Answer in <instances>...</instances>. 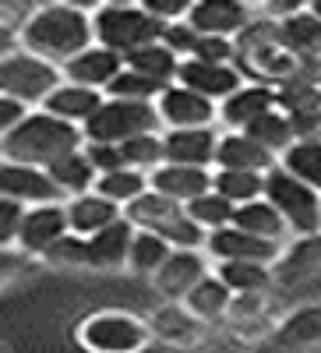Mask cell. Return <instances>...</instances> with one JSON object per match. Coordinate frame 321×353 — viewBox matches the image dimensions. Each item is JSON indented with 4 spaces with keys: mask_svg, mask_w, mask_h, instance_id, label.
Returning <instances> with one entry per match:
<instances>
[{
    "mask_svg": "<svg viewBox=\"0 0 321 353\" xmlns=\"http://www.w3.org/2000/svg\"><path fill=\"white\" fill-rule=\"evenodd\" d=\"M276 353H304L321 346V304H300L282 314L279 329L269 343Z\"/></svg>",
    "mask_w": 321,
    "mask_h": 353,
    "instance_id": "d6986e66",
    "label": "cell"
},
{
    "mask_svg": "<svg viewBox=\"0 0 321 353\" xmlns=\"http://www.w3.org/2000/svg\"><path fill=\"white\" fill-rule=\"evenodd\" d=\"M279 156H272L265 145H258L247 131H222L216 170H247V173H272Z\"/></svg>",
    "mask_w": 321,
    "mask_h": 353,
    "instance_id": "7402d4cb",
    "label": "cell"
},
{
    "mask_svg": "<svg viewBox=\"0 0 321 353\" xmlns=\"http://www.w3.org/2000/svg\"><path fill=\"white\" fill-rule=\"evenodd\" d=\"M279 106V92L276 85L265 81H247L244 88H237L222 106H219V131H247L258 117H265Z\"/></svg>",
    "mask_w": 321,
    "mask_h": 353,
    "instance_id": "2e32d148",
    "label": "cell"
},
{
    "mask_svg": "<svg viewBox=\"0 0 321 353\" xmlns=\"http://www.w3.org/2000/svg\"><path fill=\"white\" fill-rule=\"evenodd\" d=\"M173 258V248L152 230H138L134 233V244H131V261L127 269L141 279H156L163 272V265Z\"/></svg>",
    "mask_w": 321,
    "mask_h": 353,
    "instance_id": "836d02e7",
    "label": "cell"
},
{
    "mask_svg": "<svg viewBox=\"0 0 321 353\" xmlns=\"http://www.w3.org/2000/svg\"><path fill=\"white\" fill-rule=\"evenodd\" d=\"M191 61H205V64H237V39H222V36H201L194 46Z\"/></svg>",
    "mask_w": 321,
    "mask_h": 353,
    "instance_id": "f6af8a7d",
    "label": "cell"
},
{
    "mask_svg": "<svg viewBox=\"0 0 321 353\" xmlns=\"http://www.w3.org/2000/svg\"><path fill=\"white\" fill-rule=\"evenodd\" d=\"M96 8L85 4H36V11L28 14V21L21 25V46L28 53L43 57V61L64 68L74 57H81L89 46H96V21H92Z\"/></svg>",
    "mask_w": 321,
    "mask_h": 353,
    "instance_id": "6da1fadb",
    "label": "cell"
},
{
    "mask_svg": "<svg viewBox=\"0 0 321 353\" xmlns=\"http://www.w3.org/2000/svg\"><path fill=\"white\" fill-rule=\"evenodd\" d=\"M177 85H187V88H194L198 96H205V99H212L216 106H222L233 92H237V88H244V85H247V78H244V71H240L237 64L184 61Z\"/></svg>",
    "mask_w": 321,
    "mask_h": 353,
    "instance_id": "ac0fdd59",
    "label": "cell"
},
{
    "mask_svg": "<svg viewBox=\"0 0 321 353\" xmlns=\"http://www.w3.org/2000/svg\"><path fill=\"white\" fill-rule=\"evenodd\" d=\"M198 353H205V350H198Z\"/></svg>",
    "mask_w": 321,
    "mask_h": 353,
    "instance_id": "816d5d0a",
    "label": "cell"
},
{
    "mask_svg": "<svg viewBox=\"0 0 321 353\" xmlns=\"http://www.w3.org/2000/svg\"><path fill=\"white\" fill-rule=\"evenodd\" d=\"M92 21H96V43L121 57H131L141 46L159 43L166 28L159 18L149 14L145 4H99L92 11Z\"/></svg>",
    "mask_w": 321,
    "mask_h": 353,
    "instance_id": "5b68a950",
    "label": "cell"
},
{
    "mask_svg": "<svg viewBox=\"0 0 321 353\" xmlns=\"http://www.w3.org/2000/svg\"><path fill=\"white\" fill-rule=\"evenodd\" d=\"M286 248L279 244H269V241H258L251 233L237 230V226H226V230H216L209 233V244H205V254L212 258V265H222V261H261V265H279Z\"/></svg>",
    "mask_w": 321,
    "mask_h": 353,
    "instance_id": "9a60e30c",
    "label": "cell"
},
{
    "mask_svg": "<svg viewBox=\"0 0 321 353\" xmlns=\"http://www.w3.org/2000/svg\"><path fill=\"white\" fill-rule=\"evenodd\" d=\"M276 276H279V290L321 279V233L289 244L276 265Z\"/></svg>",
    "mask_w": 321,
    "mask_h": 353,
    "instance_id": "484cf974",
    "label": "cell"
},
{
    "mask_svg": "<svg viewBox=\"0 0 321 353\" xmlns=\"http://www.w3.org/2000/svg\"><path fill=\"white\" fill-rule=\"evenodd\" d=\"M286 173H293L307 188L321 191V138H297L279 159Z\"/></svg>",
    "mask_w": 321,
    "mask_h": 353,
    "instance_id": "d590c367",
    "label": "cell"
},
{
    "mask_svg": "<svg viewBox=\"0 0 321 353\" xmlns=\"http://www.w3.org/2000/svg\"><path fill=\"white\" fill-rule=\"evenodd\" d=\"M247 134L258 141V145H265V149L272 152V156H286V149L293 145L300 134H297V124H293V117H289L282 106H276L272 113H265V117H258V121L247 128Z\"/></svg>",
    "mask_w": 321,
    "mask_h": 353,
    "instance_id": "d6a6232c",
    "label": "cell"
},
{
    "mask_svg": "<svg viewBox=\"0 0 321 353\" xmlns=\"http://www.w3.org/2000/svg\"><path fill=\"white\" fill-rule=\"evenodd\" d=\"M163 117L156 103H124V99H106L103 110L92 117L85 128V141L99 145H124L141 134H163Z\"/></svg>",
    "mask_w": 321,
    "mask_h": 353,
    "instance_id": "ba28073f",
    "label": "cell"
},
{
    "mask_svg": "<svg viewBox=\"0 0 321 353\" xmlns=\"http://www.w3.org/2000/svg\"><path fill=\"white\" fill-rule=\"evenodd\" d=\"M74 339L85 353H145L156 343L149 318L121 307H103L92 311L89 318H81Z\"/></svg>",
    "mask_w": 321,
    "mask_h": 353,
    "instance_id": "277c9868",
    "label": "cell"
},
{
    "mask_svg": "<svg viewBox=\"0 0 321 353\" xmlns=\"http://www.w3.org/2000/svg\"><path fill=\"white\" fill-rule=\"evenodd\" d=\"M279 43L300 64H321V18L311 11V4L297 8L279 21Z\"/></svg>",
    "mask_w": 321,
    "mask_h": 353,
    "instance_id": "603a6c76",
    "label": "cell"
},
{
    "mask_svg": "<svg viewBox=\"0 0 321 353\" xmlns=\"http://www.w3.org/2000/svg\"><path fill=\"white\" fill-rule=\"evenodd\" d=\"M46 173L53 176V184L61 188L64 201L89 194L99 184V170L92 166V159H89V152H85V149H78V152H71L64 159H56L53 166H46Z\"/></svg>",
    "mask_w": 321,
    "mask_h": 353,
    "instance_id": "f546056e",
    "label": "cell"
},
{
    "mask_svg": "<svg viewBox=\"0 0 321 353\" xmlns=\"http://www.w3.org/2000/svg\"><path fill=\"white\" fill-rule=\"evenodd\" d=\"M254 18H258V8L240 4V0H198L187 14V21L201 36H222V39H240Z\"/></svg>",
    "mask_w": 321,
    "mask_h": 353,
    "instance_id": "5bb4252c",
    "label": "cell"
},
{
    "mask_svg": "<svg viewBox=\"0 0 321 353\" xmlns=\"http://www.w3.org/2000/svg\"><path fill=\"white\" fill-rule=\"evenodd\" d=\"M124 68H127V61H124L121 53H113V50H106V46L96 43V46L85 50L81 57H74L71 64H64V81L96 88V92H106Z\"/></svg>",
    "mask_w": 321,
    "mask_h": 353,
    "instance_id": "ffe728a7",
    "label": "cell"
},
{
    "mask_svg": "<svg viewBox=\"0 0 321 353\" xmlns=\"http://www.w3.org/2000/svg\"><path fill=\"white\" fill-rule=\"evenodd\" d=\"M124 61H127L131 71H138V74H145V78H152V81H159V85H177L180 68H184V61H180V57L173 53L163 39L152 43V46L134 50L131 57H124Z\"/></svg>",
    "mask_w": 321,
    "mask_h": 353,
    "instance_id": "1f68e13d",
    "label": "cell"
},
{
    "mask_svg": "<svg viewBox=\"0 0 321 353\" xmlns=\"http://www.w3.org/2000/svg\"><path fill=\"white\" fill-rule=\"evenodd\" d=\"M265 198L276 205L279 216L286 219L293 241L321 233V191L307 188L304 181H297V176L286 173L282 166H276L265 176Z\"/></svg>",
    "mask_w": 321,
    "mask_h": 353,
    "instance_id": "52a82bcc",
    "label": "cell"
},
{
    "mask_svg": "<svg viewBox=\"0 0 321 353\" xmlns=\"http://www.w3.org/2000/svg\"><path fill=\"white\" fill-rule=\"evenodd\" d=\"M159 237L173 248V251H205V244H209V230H201L191 216H187V209H180L177 216H173L163 230H156Z\"/></svg>",
    "mask_w": 321,
    "mask_h": 353,
    "instance_id": "b9f144b4",
    "label": "cell"
},
{
    "mask_svg": "<svg viewBox=\"0 0 321 353\" xmlns=\"http://www.w3.org/2000/svg\"><path fill=\"white\" fill-rule=\"evenodd\" d=\"M169 85H159L152 78H145L131 68H124L116 74V81L106 88V99H124V103H159V96L166 92Z\"/></svg>",
    "mask_w": 321,
    "mask_h": 353,
    "instance_id": "ab89813d",
    "label": "cell"
},
{
    "mask_svg": "<svg viewBox=\"0 0 321 353\" xmlns=\"http://www.w3.org/2000/svg\"><path fill=\"white\" fill-rule=\"evenodd\" d=\"M216 276L233 290V297H247V293H276L279 290L276 265H261V261H222V265H216Z\"/></svg>",
    "mask_w": 321,
    "mask_h": 353,
    "instance_id": "f1b7e54d",
    "label": "cell"
},
{
    "mask_svg": "<svg viewBox=\"0 0 321 353\" xmlns=\"http://www.w3.org/2000/svg\"><path fill=\"white\" fill-rule=\"evenodd\" d=\"M61 85H64V68H56L28 50H18L14 57L0 61V96L21 99L32 110H43Z\"/></svg>",
    "mask_w": 321,
    "mask_h": 353,
    "instance_id": "8992f818",
    "label": "cell"
},
{
    "mask_svg": "<svg viewBox=\"0 0 321 353\" xmlns=\"http://www.w3.org/2000/svg\"><path fill=\"white\" fill-rule=\"evenodd\" d=\"M159 117L166 131H191V128H219V106L198 96L187 85H169L159 96Z\"/></svg>",
    "mask_w": 321,
    "mask_h": 353,
    "instance_id": "30bf717a",
    "label": "cell"
},
{
    "mask_svg": "<svg viewBox=\"0 0 321 353\" xmlns=\"http://www.w3.org/2000/svg\"><path fill=\"white\" fill-rule=\"evenodd\" d=\"M121 156H124V166L127 170H138V173H156L159 166H166V138L163 134H141V138H131L121 145Z\"/></svg>",
    "mask_w": 321,
    "mask_h": 353,
    "instance_id": "f35d334b",
    "label": "cell"
},
{
    "mask_svg": "<svg viewBox=\"0 0 321 353\" xmlns=\"http://www.w3.org/2000/svg\"><path fill=\"white\" fill-rule=\"evenodd\" d=\"M187 216H191L201 230L216 233V230L233 226V216H237V205L226 201L219 191H209V194H201L198 201H191V205H187Z\"/></svg>",
    "mask_w": 321,
    "mask_h": 353,
    "instance_id": "60d3db41",
    "label": "cell"
},
{
    "mask_svg": "<svg viewBox=\"0 0 321 353\" xmlns=\"http://www.w3.org/2000/svg\"><path fill=\"white\" fill-rule=\"evenodd\" d=\"M68 219H71V233H78V237H85V241H92L96 233L110 230L113 223H121L124 219V209L116 201L103 198L99 191H89V194L68 201Z\"/></svg>",
    "mask_w": 321,
    "mask_h": 353,
    "instance_id": "cb8c5ba5",
    "label": "cell"
},
{
    "mask_svg": "<svg viewBox=\"0 0 321 353\" xmlns=\"http://www.w3.org/2000/svg\"><path fill=\"white\" fill-rule=\"evenodd\" d=\"M43 265L50 269H92V254H89V241L78 237V233H68L61 244H53L46 254H43Z\"/></svg>",
    "mask_w": 321,
    "mask_h": 353,
    "instance_id": "7bdbcfd3",
    "label": "cell"
},
{
    "mask_svg": "<svg viewBox=\"0 0 321 353\" xmlns=\"http://www.w3.org/2000/svg\"><path fill=\"white\" fill-rule=\"evenodd\" d=\"M36 110L28 106V103H21V99H11V96H0V138H8V134H14L28 117H32Z\"/></svg>",
    "mask_w": 321,
    "mask_h": 353,
    "instance_id": "7dc6e473",
    "label": "cell"
},
{
    "mask_svg": "<svg viewBox=\"0 0 321 353\" xmlns=\"http://www.w3.org/2000/svg\"><path fill=\"white\" fill-rule=\"evenodd\" d=\"M166 138V163L173 166H194V170H216L219 159V128H191V131H163Z\"/></svg>",
    "mask_w": 321,
    "mask_h": 353,
    "instance_id": "e0dca14e",
    "label": "cell"
},
{
    "mask_svg": "<svg viewBox=\"0 0 321 353\" xmlns=\"http://www.w3.org/2000/svg\"><path fill=\"white\" fill-rule=\"evenodd\" d=\"M71 233V219H68V201H56V205H39V209H28L25 226H21V237L14 251H25L28 258H39L61 244Z\"/></svg>",
    "mask_w": 321,
    "mask_h": 353,
    "instance_id": "4fadbf2b",
    "label": "cell"
},
{
    "mask_svg": "<svg viewBox=\"0 0 321 353\" xmlns=\"http://www.w3.org/2000/svg\"><path fill=\"white\" fill-rule=\"evenodd\" d=\"M149 181H152V191L166 194L169 201H177V205L187 209L191 201H198L201 194L212 191L216 170H194V166H173V163H166V166H159L149 176Z\"/></svg>",
    "mask_w": 321,
    "mask_h": 353,
    "instance_id": "44dd1931",
    "label": "cell"
},
{
    "mask_svg": "<svg viewBox=\"0 0 321 353\" xmlns=\"http://www.w3.org/2000/svg\"><path fill=\"white\" fill-rule=\"evenodd\" d=\"M265 176L269 173H247V170H216V181H212V191H219L226 201L240 205H251L258 198H265Z\"/></svg>",
    "mask_w": 321,
    "mask_h": 353,
    "instance_id": "8d00e7d4",
    "label": "cell"
},
{
    "mask_svg": "<svg viewBox=\"0 0 321 353\" xmlns=\"http://www.w3.org/2000/svg\"><path fill=\"white\" fill-rule=\"evenodd\" d=\"M145 8H149V14L159 18L163 25H173V21H184L194 4H177V0H145Z\"/></svg>",
    "mask_w": 321,
    "mask_h": 353,
    "instance_id": "681fc988",
    "label": "cell"
},
{
    "mask_svg": "<svg viewBox=\"0 0 321 353\" xmlns=\"http://www.w3.org/2000/svg\"><path fill=\"white\" fill-rule=\"evenodd\" d=\"M311 11H314V14L321 18V0H314V4H311Z\"/></svg>",
    "mask_w": 321,
    "mask_h": 353,
    "instance_id": "f907efd6",
    "label": "cell"
},
{
    "mask_svg": "<svg viewBox=\"0 0 321 353\" xmlns=\"http://www.w3.org/2000/svg\"><path fill=\"white\" fill-rule=\"evenodd\" d=\"M0 194L28 205V209L64 201L61 188L53 184V176L43 166H21V163H4V159H0Z\"/></svg>",
    "mask_w": 321,
    "mask_h": 353,
    "instance_id": "7c38bea8",
    "label": "cell"
},
{
    "mask_svg": "<svg viewBox=\"0 0 321 353\" xmlns=\"http://www.w3.org/2000/svg\"><path fill=\"white\" fill-rule=\"evenodd\" d=\"M78 149H85V131L46 110H36L14 134L0 138V159L4 163L43 166V170Z\"/></svg>",
    "mask_w": 321,
    "mask_h": 353,
    "instance_id": "7a4b0ae2",
    "label": "cell"
},
{
    "mask_svg": "<svg viewBox=\"0 0 321 353\" xmlns=\"http://www.w3.org/2000/svg\"><path fill=\"white\" fill-rule=\"evenodd\" d=\"M25 216H28V205L11 201V198H0V251H14L18 248Z\"/></svg>",
    "mask_w": 321,
    "mask_h": 353,
    "instance_id": "ee69618b",
    "label": "cell"
},
{
    "mask_svg": "<svg viewBox=\"0 0 321 353\" xmlns=\"http://www.w3.org/2000/svg\"><path fill=\"white\" fill-rule=\"evenodd\" d=\"M184 307H187L194 318L205 321L209 329H219V325H226V318H229V307H233V290H229L216 272H212L209 279H201V283H198V290L184 301Z\"/></svg>",
    "mask_w": 321,
    "mask_h": 353,
    "instance_id": "4dcf8cb0",
    "label": "cell"
},
{
    "mask_svg": "<svg viewBox=\"0 0 321 353\" xmlns=\"http://www.w3.org/2000/svg\"><path fill=\"white\" fill-rule=\"evenodd\" d=\"M149 325H152V336L156 343L177 350V353H198L209 339V325L201 318H194L184 304H163L149 314Z\"/></svg>",
    "mask_w": 321,
    "mask_h": 353,
    "instance_id": "8fae6325",
    "label": "cell"
},
{
    "mask_svg": "<svg viewBox=\"0 0 321 353\" xmlns=\"http://www.w3.org/2000/svg\"><path fill=\"white\" fill-rule=\"evenodd\" d=\"M233 226L251 233L258 241H269V244H279V248H289L293 244V233H289L286 219L279 216V209L269 201V198H258L251 205H240L237 216H233Z\"/></svg>",
    "mask_w": 321,
    "mask_h": 353,
    "instance_id": "4316f807",
    "label": "cell"
},
{
    "mask_svg": "<svg viewBox=\"0 0 321 353\" xmlns=\"http://www.w3.org/2000/svg\"><path fill=\"white\" fill-rule=\"evenodd\" d=\"M198 39H201V32L184 18V21H173V25H166L163 28V43L180 57V61H191L194 57V46H198Z\"/></svg>",
    "mask_w": 321,
    "mask_h": 353,
    "instance_id": "bcb514c9",
    "label": "cell"
},
{
    "mask_svg": "<svg viewBox=\"0 0 321 353\" xmlns=\"http://www.w3.org/2000/svg\"><path fill=\"white\" fill-rule=\"evenodd\" d=\"M103 103H106V92H96V88H85V85L64 81V85L50 96V103H46L43 110L85 131V128L92 124V117L103 110Z\"/></svg>",
    "mask_w": 321,
    "mask_h": 353,
    "instance_id": "d4e9b609",
    "label": "cell"
},
{
    "mask_svg": "<svg viewBox=\"0 0 321 353\" xmlns=\"http://www.w3.org/2000/svg\"><path fill=\"white\" fill-rule=\"evenodd\" d=\"M134 226L127 219L113 223L110 230L96 233L89 241V254H92V269L99 272H116V269H127L131 261V244H134Z\"/></svg>",
    "mask_w": 321,
    "mask_h": 353,
    "instance_id": "83f0119b",
    "label": "cell"
},
{
    "mask_svg": "<svg viewBox=\"0 0 321 353\" xmlns=\"http://www.w3.org/2000/svg\"><path fill=\"white\" fill-rule=\"evenodd\" d=\"M237 68L244 71L247 81H265L276 88L300 71V61L279 43V21L261 8H258V18L237 39Z\"/></svg>",
    "mask_w": 321,
    "mask_h": 353,
    "instance_id": "3957f363",
    "label": "cell"
},
{
    "mask_svg": "<svg viewBox=\"0 0 321 353\" xmlns=\"http://www.w3.org/2000/svg\"><path fill=\"white\" fill-rule=\"evenodd\" d=\"M85 152H89L92 166L103 173H113V170H124V156H121V145H99V141H85Z\"/></svg>",
    "mask_w": 321,
    "mask_h": 353,
    "instance_id": "c3c4849f",
    "label": "cell"
},
{
    "mask_svg": "<svg viewBox=\"0 0 321 353\" xmlns=\"http://www.w3.org/2000/svg\"><path fill=\"white\" fill-rule=\"evenodd\" d=\"M184 209V205H177V201H169L166 194H159V191H145L138 201H131L127 209H124V219L134 226V230H163L173 216H177Z\"/></svg>",
    "mask_w": 321,
    "mask_h": 353,
    "instance_id": "e575fe53",
    "label": "cell"
},
{
    "mask_svg": "<svg viewBox=\"0 0 321 353\" xmlns=\"http://www.w3.org/2000/svg\"><path fill=\"white\" fill-rule=\"evenodd\" d=\"M212 272L216 265L205 251H173V258L163 265V272L152 279V286L159 290L163 304H184L198 290V283L209 279Z\"/></svg>",
    "mask_w": 321,
    "mask_h": 353,
    "instance_id": "9c48e42d",
    "label": "cell"
},
{
    "mask_svg": "<svg viewBox=\"0 0 321 353\" xmlns=\"http://www.w3.org/2000/svg\"><path fill=\"white\" fill-rule=\"evenodd\" d=\"M149 188H152L149 173H138V170H127V166H124V170H113V173H103L99 184H96V191H99L103 198L116 201L121 209H127L131 201H138Z\"/></svg>",
    "mask_w": 321,
    "mask_h": 353,
    "instance_id": "74e56055",
    "label": "cell"
}]
</instances>
